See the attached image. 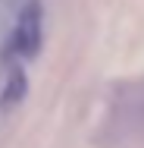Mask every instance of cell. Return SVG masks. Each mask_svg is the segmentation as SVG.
<instances>
[{"label":"cell","mask_w":144,"mask_h":148,"mask_svg":"<svg viewBox=\"0 0 144 148\" xmlns=\"http://www.w3.org/2000/svg\"><path fill=\"white\" fill-rule=\"evenodd\" d=\"M44 47V6L41 0H25L16 13L6 54L16 60H34Z\"/></svg>","instance_id":"cell-1"},{"label":"cell","mask_w":144,"mask_h":148,"mask_svg":"<svg viewBox=\"0 0 144 148\" xmlns=\"http://www.w3.org/2000/svg\"><path fill=\"white\" fill-rule=\"evenodd\" d=\"M25 95H28V76H25L22 66H13L6 85H3V91H0V110H3V114L16 110V107L25 101Z\"/></svg>","instance_id":"cell-2"}]
</instances>
